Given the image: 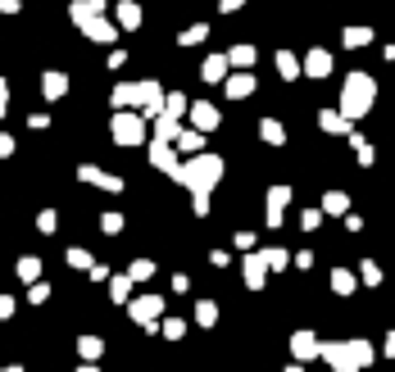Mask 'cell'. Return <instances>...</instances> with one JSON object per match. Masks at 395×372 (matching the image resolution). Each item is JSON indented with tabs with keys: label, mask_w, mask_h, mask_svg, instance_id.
<instances>
[{
	"label": "cell",
	"mask_w": 395,
	"mask_h": 372,
	"mask_svg": "<svg viewBox=\"0 0 395 372\" xmlns=\"http://www.w3.org/2000/svg\"><path fill=\"white\" fill-rule=\"evenodd\" d=\"M373 77L368 73H354L350 82H345V96H341V118H363V114H368V105H373Z\"/></svg>",
	"instance_id": "6da1fadb"
},
{
	"label": "cell",
	"mask_w": 395,
	"mask_h": 372,
	"mask_svg": "<svg viewBox=\"0 0 395 372\" xmlns=\"http://www.w3.org/2000/svg\"><path fill=\"white\" fill-rule=\"evenodd\" d=\"M219 173H223L219 154H200V159H191V164L182 168L177 177H182V182H187L191 191H196V196H200V209H205V191H209L214 182H219Z\"/></svg>",
	"instance_id": "7a4b0ae2"
},
{
	"label": "cell",
	"mask_w": 395,
	"mask_h": 372,
	"mask_svg": "<svg viewBox=\"0 0 395 372\" xmlns=\"http://www.w3.org/2000/svg\"><path fill=\"white\" fill-rule=\"evenodd\" d=\"M114 136H119L123 145H128V141H141V136H145V123L136 118V114H119V118H114Z\"/></svg>",
	"instance_id": "3957f363"
},
{
	"label": "cell",
	"mask_w": 395,
	"mask_h": 372,
	"mask_svg": "<svg viewBox=\"0 0 395 372\" xmlns=\"http://www.w3.org/2000/svg\"><path fill=\"white\" fill-rule=\"evenodd\" d=\"M191 118H196V127H219V114H214V110H209V105H196V110H191Z\"/></svg>",
	"instance_id": "277c9868"
},
{
	"label": "cell",
	"mask_w": 395,
	"mask_h": 372,
	"mask_svg": "<svg viewBox=\"0 0 395 372\" xmlns=\"http://www.w3.org/2000/svg\"><path fill=\"white\" fill-rule=\"evenodd\" d=\"M250 91H254V82H250V77H232V82H227V96H236V100H241V96H250Z\"/></svg>",
	"instance_id": "5b68a950"
},
{
	"label": "cell",
	"mask_w": 395,
	"mask_h": 372,
	"mask_svg": "<svg viewBox=\"0 0 395 372\" xmlns=\"http://www.w3.org/2000/svg\"><path fill=\"white\" fill-rule=\"evenodd\" d=\"M327 68H332V59L323 55V50H314V55H309V73H314V77H323Z\"/></svg>",
	"instance_id": "8992f818"
},
{
	"label": "cell",
	"mask_w": 395,
	"mask_h": 372,
	"mask_svg": "<svg viewBox=\"0 0 395 372\" xmlns=\"http://www.w3.org/2000/svg\"><path fill=\"white\" fill-rule=\"evenodd\" d=\"M64 73H45V96H64Z\"/></svg>",
	"instance_id": "52a82bcc"
},
{
	"label": "cell",
	"mask_w": 395,
	"mask_h": 372,
	"mask_svg": "<svg viewBox=\"0 0 395 372\" xmlns=\"http://www.w3.org/2000/svg\"><path fill=\"white\" fill-rule=\"evenodd\" d=\"M119 19L128 23V28H136V23H141V10H136V5L128 0V5H119Z\"/></svg>",
	"instance_id": "ba28073f"
},
{
	"label": "cell",
	"mask_w": 395,
	"mask_h": 372,
	"mask_svg": "<svg viewBox=\"0 0 395 372\" xmlns=\"http://www.w3.org/2000/svg\"><path fill=\"white\" fill-rule=\"evenodd\" d=\"M368 37H373V32H368V28H350V32H345V45H363V41H368Z\"/></svg>",
	"instance_id": "9c48e42d"
},
{
	"label": "cell",
	"mask_w": 395,
	"mask_h": 372,
	"mask_svg": "<svg viewBox=\"0 0 395 372\" xmlns=\"http://www.w3.org/2000/svg\"><path fill=\"white\" fill-rule=\"evenodd\" d=\"M277 68H282L286 77H296V59H291V55H277Z\"/></svg>",
	"instance_id": "30bf717a"
},
{
	"label": "cell",
	"mask_w": 395,
	"mask_h": 372,
	"mask_svg": "<svg viewBox=\"0 0 395 372\" xmlns=\"http://www.w3.org/2000/svg\"><path fill=\"white\" fill-rule=\"evenodd\" d=\"M232 59H236V64H250L254 50H250V45H241V50H232Z\"/></svg>",
	"instance_id": "8fae6325"
},
{
	"label": "cell",
	"mask_w": 395,
	"mask_h": 372,
	"mask_svg": "<svg viewBox=\"0 0 395 372\" xmlns=\"http://www.w3.org/2000/svg\"><path fill=\"white\" fill-rule=\"evenodd\" d=\"M205 77H223V59H209V64H205Z\"/></svg>",
	"instance_id": "7c38bea8"
},
{
	"label": "cell",
	"mask_w": 395,
	"mask_h": 372,
	"mask_svg": "<svg viewBox=\"0 0 395 372\" xmlns=\"http://www.w3.org/2000/svg\"><path fill=\"white\" fill-rule=\"evenodd\" d=\"M0 154H10V136H0Z\"/></svg>",
	"instance_id": "4fadbf2b"
},
{
	"label": "cell",
	"mask_w": 395,
	"mask_h": 372,
	"mask_svg": "<svg viewBox=\"0 0 395 372\" xmlns=\"http://www.w3.org/2000/svg\"><path fill=\"white\" fill-rule=\"evenodd\" d=\"M0 114H5V82H0Z\"/></svg>",
	"instance_id": "5bb4252c"
},
{
	"label": "cell",
	"mask_w": 395,
	"mask_h": 372,
	"mask_svg": "<svg viewBox=\"0 0 395 372\" xmlns=\"http://www.w3.org/2000/svg\"><path fill=\"white\" fill-rule=\"evenodd\" d=\"M223 5H227V10H236V5H241V0H223Z\"/></svg>",
	"instance_id": "9a60e30c"
}]
</instances>
